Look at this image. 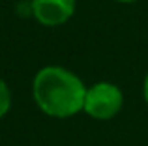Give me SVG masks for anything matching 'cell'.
Masks as SVG:
<instances>
[{
    "label": "cell",
    "mask_w": 148,
    "mask_h": 146,
    "mask_svg": "<svg viewBox=\"0 0 148 146\" xmlns=\"http://www.w3.org/2000/svg\"><path fill=\"white\" fill-rule=\"evenodd\" d=\"M86 88L75 71L64 66H43L32 79V98L45 116L62 120L83 113Z\"/></svg>",
    "instance_id": "6da1fadb"
},
{
    "label": "cell",
    "mask_w": 148,
    "mask_h": 146,
    "mask_svg": "<svg viewBox=\"0 0 148 146\" xmlns=\"http://www.w3.org/2000/svg\"><path fill=\"white\" fill-rule=\"evenodd\" d=\"M124 109V92L111 81H99L86 88L83 113L98 122H107L118 116Z\"/></svg>",
    "instance_id": "7a4b0ae2"
},
{
    "label": "cell",
    "mask_w": 148,
    "mask_h": 146,
    "mask_svg": "<svg viewBox=\"0 0 148 146\" xmlns=\"http://www.w3.org/2000/svg\"><path fill=\"white\" fill-rule=\"evenodd\" d=\"M77 0H30V15L41 26H62L75 15Z\"/></svg>",
    "instance_id": "3957f363"
},
{
    "label": "cell",
    "mask_w": 148,
    "mask_h": 146,
    "mask_svg": "<svg viewBox=\"0 0 148 146\" xmlns=\"http://www.w3.org/2000/svg\"><path fill=\"white\" fill-rule=\"evenodd\" d=\"M11 101H13V96L11 90L8 86V83L0 77V118H4L11 109Z\"/></svg>",
    "instance_id": "277c9868"
},
{
    "label": "cell",
    "mask_w": 148,
    "mask_h": 146,
    "mask_svg": "<svg viewBox=\"0 0 148 146\" xmlns=\"http://www.w3.org/2000/svg\"><path fill=\"white\" fill-rule=\"evenodd\" d=\"M143 98H145V103L148 105V73L145 75V81H143Z\"/></svg>",
    "instance_id": "5b68a950"
},
{
    "label": "cell",
    "mask_w": 148,
    "mask_h": 146,
    "mask_svg": "<svg viewBox=\"0 0 148 146\" xmlns=\"http://www.w3.org/2000/svg\"><path fill=\"white\" fill-rule=\"evenodd\" d=\"M118 4H133V2H139V0H114Z\"/></svg>",
    "instance_id": "8992f818"
}]
</instances>
